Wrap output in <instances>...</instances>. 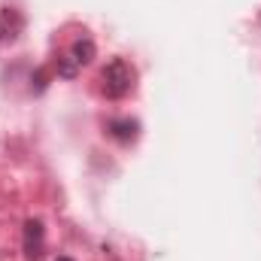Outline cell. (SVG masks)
<instances>
[{
    "label": "cell",
    "mask_w": 261,
    "mask_h": 261,
    "mask_svg": "<svg viewBox=\"0 0 261 261\" xmlns=\"http://www.w3.org/2000/svg\"><path fill=\"white\" fill-rule=\"evenodd\" d=\"M43 243H46L43 222H37V219L24 222V255H28V261H40V255H43Z\"/></svg>",
    "instance_id": "cell-2"
},
{
    "label": "cell",
    "mask_w": 261,
    "mask_h": 261,
    "mask_svg": "<svg viewBox=\"0 0 261 261\" xmlns=\"http://www.w3.org/2000/svg\"><path fill=\"white\" fill-rule=\"evenodd\" d=\"M58 261H73V258H58Z\"/></svg>",
    "instance_id": "cell-4"
},
{
    "label": "cell",
    "mask_w": 261,
    "mask_h": 261,
    "mask_svg": "<svg viewBox=\"0 0 261 261\" xmlns=\"http://www.w3.org/2000/svg\"><path fill=\"white\" fill-rule=\"evenodd\" d=\"M94 55H97V49H94V43L91 40H76L73 43V49H70V58H73V64L76 67H85L94 61Z\"/></svg>",
    "instance_id": "cell-3"
},
{
    "label": "cell",
    "mask_w": 261,
    "mask_h": 261,
    "mask_svg": "<svg viewBox=\"0 0 261 261\" xmlns=\"http://www.w3.org/2000/svg\"><path fill=\"white\" fill-rule=\"evenodd\" d=\"M134 67L125 61V58H113L110 64L100 70V88H103V94L107 97H113V100H122V97H128L130 91H134Z\"/></svg>",
    "instance_id": "cell-1"
}]
</instances>
